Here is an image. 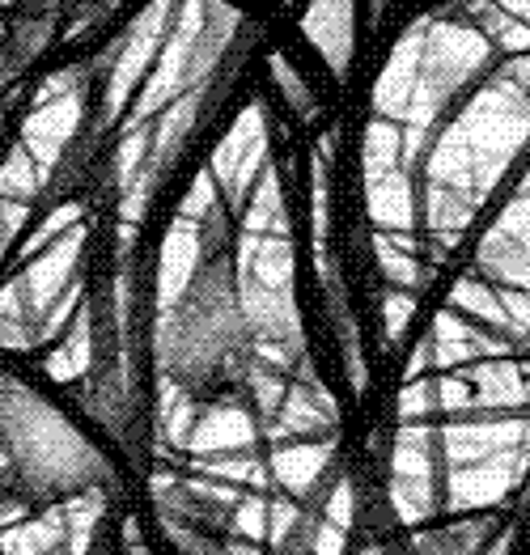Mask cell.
<instances>
[{
  "label": "cell",
  "mask_w": 530,
  "mask_h": 555,
  "mask_svg": "<svg viewBox=\"0 0 530 555\" xmlns=\"http://www.w3.org/2000/svg\"><path fill=\"white\" fill-rule=\"evenodd\" d=\"M161 373L192 399L221 403L255 370V335L234 280V246L221 212L208 217L199 263L157 344Z\"/></svg>",
  "instance_id": "cell-1"
},
{
  "label": "cell",
  "mask_w": 530,
  "mask_h": 555,
  "mask_svg": "<svg viewBox=\"0 0 530 555\" xmlns=\"http://www.w3.org/2000/svg\"><path fill=\"white\" fill-rule=\"evenodd\" d=\"M0 454L13 466L17 488L39 501L111 483V470L94 446L22 386H0Z\"/></svg>",
  "instance_id": "cell-2"
},
{
  "label": "cell",
  "mask_w": 530,
  "mask_h": 555,
  "mask_svg": "<svg viewBox=\"0 0 530 555\" xmlns=\"http://www.w3.org/2000/svg\"><path fill=\"white\" fill-rule=\"evenodd\" d=\"M161 509H166L170 530H174L188 547H195V552H221L225 539H230V526H234V509H230V505H221V501H212V496L183 492V488L166 492Z\"/></svg>",
  "instance_id": "cell-3"
},
{
  "label": "cell",
  "mask_w": 530,
  "mask_h": 555,
  "mask_svg": "<svg viewBox=\"0 0 530 555\" xmlns=\"http://www.w3.org/2000/svg\"><path fill=\"white\" fill-rule=\"evenodd\" d=\"M501 526L496 521H463V526H445L437 534H425L408 555H483L496 543Z\"/></svg>",
  "instance_id": "cell-4"
},
{
  "label": "cell",
  "mask_w": 530,
  "mask_h": 555,
  "mask_svg": "<svg viewBox=\"0 0 530 555\" xmlns=\"http://www.w3.org/2000/svg\"><path fill=\"white\" fill-rule=\"evenodd\" d=\"M314 539H319V526L306 521V517H293L289 534L281 539V547H276L272 555H319L314 552Z\"/></svg>",
  "instance_id": "cell-5"
}]
</instances>
